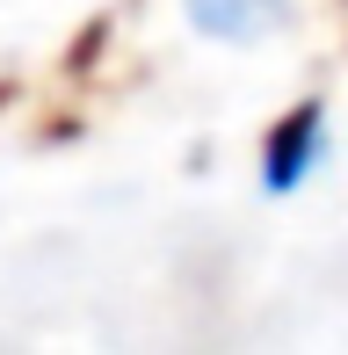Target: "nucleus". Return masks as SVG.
Here are the masks:
<instances>
[{
    "instance_id": "obj_1",
    "label": "nucleus",
    "mask_w": 348,
    "mask_h": 355,
    "mask_svg": "<svg viewBox=\"0 0 348 355\" xmlns=\"http://www.w3.org/2000/svg\"><path fill=\"white\" fill-rule=\"evenodd\" d=\"M320 131H327V109L320 102H297L290 116L268 131V153H261V189H268V196H290V189L312 174V159H320Z\"/></svg>"
},
{
    "instance_id": "obj_2",
    "label": "nucleus",
    "mask_w": 348,
    "mask_h": 355,
    "mask_svg": "<svg viewBox=\"0 0 348 355\" xmlns=\"http://www.w3.org/2000/svg\"><path fill=\"white\" fill-rule=\"evenodd\" d=\"M189 22H196L203 37L247 44V37H261V29L283 22V0H189Z\"/></svg>"
}]
</instances>
